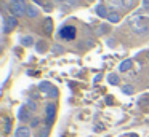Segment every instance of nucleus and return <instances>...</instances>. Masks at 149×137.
Listing matches in <instances>:
<instances>
[{"label": "nucleus", "instance_id": "1", "mask_svg": "<svg viewBox=\"0 0 149 137\" xmlns=\"http://www.w3.org/2000/svg\"><path fill=\"white\" fill-rule=\"evenodd\" d=\"M130 27L135 34L138 35H146L149 32V21L144 16H133L130 19Z\"/></svg>", "mask_w": 149, "mask_h": 137}, {"label": "nucleus", "instance_id": "8", "mask_svg": "<svg viewBox=\"0 0 149 137\" xmlns=\"http://www.w3.org/2000/svg\"><path fill=\"white\" fill-rule=\"evenodd\" d=\"M15 137H31V129L27 126L18 127L16 132H15Z\"/></svg>", "mask_w": 149, "mask_h": 137}, {"label": "nucleus", "instance_id": "22", "mask_svg": "<svg viewBox=\"0 0 149 137\" xmlns=\"http://www.w3.org/2000/svg\"><path fill=\"white\" fill-rule=\"evenodd\" d=\"M45 50H47V45H45V41H39V43H37V51H40V53H43Z\"/></svg>", "mask_w": 149, "mask_h": 137}, {"label": "nucleus", "instance_id": "2", "mask_svg": "<svg viewBox=\"0 0 149 137\" xmlns=\"http://www.w3.org/2000/svg\"><path fill=\"white\" fill-rule=\"evenodd\" d=\"M10 10L13 13V16H23L27 13V6H26V0H11Z\"/></svg>", "mask_w": 149, "mask_h": 137}, {"label": "nucleus", "instance_id": "27", "mask_svg": "<svg viewBox=\"0 0 149 137\" xmlns=\"http://www.w3.org/2000/svg\"><path fill=\"white\" fill-rule=\"evenodd\" d=\"M130 137H138V136H135V134H132V136H130Z\"/></svg>", "mask_w": 149, "mask_h": 137}, {"label": "nucleus", "instance_id": "26", "mask_svg": "<svg viewBox=\"0 0 149 137\" xmlns=\"http://www.w3.org/2000/svg\"><path fill=\"white\" fill-rule=\"evenodd\" d=\"M143 6H144V8H148V6H149V0H143Z\"/></svg>", "mask_w": 149, "mask_h": 137}, {"label": "nucleus", "instance_id": "28", "mask_svg": "<svg viewBox=\"0 0 149 137\" xmlns=\"http://www.w3.org/2000/svg\"><path fill=\"white\" fill-rule=\"evenodd\" d=\"M148 57H149V53H148Z\"/></svg>", "mask_w": 149, "mask_h": 137}, {"label": "nucleus", "instance_id": "9", "mask_svg": "<svg viewBox=\"0 0 149 137\" xmlns=\"http://www.w3.org/2000/svg\"><path fill=\"white\" fill-rule=\"evenodd\" d=\"M31 118V115H29V110H27L26 107H21L19 110H18V120L19 121H27Z\"/></svg>", "mask_w": 149, "mask_h": 137}, {"label": "nucleus", "instance_id": "24", "mask_svg": "<svg viewBox=\"0 0 149 137\" xmlns=\"http://www.w3.org/2000/svg\"><path fill=\"white\" fill-rule=\"evenodd\" d=\"M104 32H107V27H103V25H101V27L98 29V34H104Z\"/></svg>", "mask_w": 149, "mask_h": 137}, {"label": "nucleus", "instance_id": "18", "mask_svg": "<svg viewBox=\"0 0 149 137\" xmlns=\"http://www.w3.org/2000/svg\"><path fill=\"white\" fill-rule=\"evenodd\" d=\"M21 43H23L24 46H31V45L34 43V40H32V37H29V35H27V37H23V38H21Z\"/></svg>", "mask_w": 149, "mask_h": 137}, {"label": "nucleus", "instance_id": "12", "mask_svg": "<svg viewBox=\"0 0 149 137\" xmlns=\"http://www.w3.org/2000/svg\"><path fill=\"white\" fill-rule=\"evenodd\" d=\"M29 18H37L39 16V10L36 8L34 5H27V13H26Z\"/></svg>", "mask_w": 149, "mask_h": 137}, {"label": "nucleus", "instance_id": "13", "mask_svg": "<svg viewBox=\"0 0 149 137\" xmlns=\"http://www.w3.org/2000/svg\"><path fill=\"white\" fill-rule=\"evenodd\" d=\"M107 21L109 22H119L120 21V14L116 11H111L109 14H107Z\"/></svg>", "mask_w": 149, "mask_h": 137}, {"label": "nucleus", "instance_id": "21", "mask_svg": "<svg viewBox=\"0 0 149 137\" xmlns=\"http://www.w3.org/2000/svg\"><path fill=\"white\" fill-rule=\"evenodd\" d=\"M27 108H29V110H32V112H36L37 110V104H36V102H34V101H27Z\"/></svg>", "mask_w": 149, "mask_h": 137}, {"label": "nucleus", "instance_id": "16", "mask_svg": "<svg viewBox=\"0 0 149 137\" xmlns=\"http://www.w3.org/2000/svg\"><path fill=\"white\" fill-rule=\"evenodd\" d=\"M107 81H109L111 85H117V83H119V76H117L116 73H109V75H107Z\"/></svg>", "mask_w": 149, "mask_h": 137}, {"label": "nucleus", "instance_id": "15", "mask_svg": "<svg viewBox=\"0 0 149 137\" xmlns=\"http://www.w3.org/2000/svg\"><path fill=\"white\" fill-rule=\"evenodd\" d=\"M96 13H98V16H101V18H107V10H106V6H103V5H100L96 8Z\"/></svg>", "mask_w": 149, "mask_h": 137}, {"label": "nucleus", "instance_id": "5", "mask_svg": "<svg viewBox=\"0 0 149 137\" xmlns=\"http://www.w3.org/2000/svg\"><path fill=\"white\" fill-rule=\"evenodd\" d=\"M39 89H40V91H43V92H47L48 96H53V97H56V96H58V91H56V88H53V86L50 85L48 81H43V83H40Z\"/></svg>", "mask_w": 149, "mask_h": 137}, {"label": "nucleus", "instance_id": "11", "mask_svg": "<svg viewBox=\"0 0 149 137\" xmlns=\"http://www.w3.org/2000/svg\"><path fill=\"white\" fill-rule=\"evenodd\" d=\"M56 2L59 3V5H63V6H68V8H74V6H77L79 5V0H56Z\"/></svg>", "mask_w": 149, "mask_h": 137}, {"label": "nucleus", "instance_id": "4", "mask_svg": "<svg viewBox=\"0 0 149 137\" xmlns=\"http://www.w3.org/2000/svg\"><path fill=\"white\" fill-rule=\"evenodd\" d=\"M16 25H18L16 18H13V16L7 18V16H5V18H3V27H2V32H3V34H8V32H11L15 27H16Z\"/></svg>", "mask_w": 149, "mask_h": 137}, {"label": "nucleus", "instance_id": "7", "mask_svg": "<svg viewBox=\"0 0 149 137\" xmlns=\"http://www.w3.org/2000/svg\"><path fill=\"white\" fill-rule=\"evenodd\" d=\"M111 6H114V8H128V6H132V0H111Z\"/></svg>", "mask_w": 149, "mask_h": 137}, {"label": "nucleus", "instance_id": "3", "mask_svg": "<svg viewBox=\"0 0 149 137\" xmlns=\"http://www.w3.org/2000/svg\"><path fill=\"white\" fill-rule=\"evenodd\" d=\"M75 34H77V29H75L74 25H64V27H61V30H59V37L64 38V40H74Z\"/></svg>", "mask_w": 149, "mask_h": 137}, {"label": "nucleus", "instance_id": "25", "mask_svg": "<svg viewBox=\"0 0 149 137\" xmlns=\"http://www.w3.org/2000/svg\"><path fill=\"white\" fill-rule=\"evenodd\" d=\"M37 124H39V120H37V118H34V120H32V123H31V126H37Z\"/></svg>", "mask_w": 149, "mask_h": 137}, {"label": "nucleus", "instance_id": "23", "mask_svg": "<svg viewBox=\"0 0 149 137\" xmlns=\"http://www.w3.org/2000/svg\"><path fill=\"white\" fill-rule=\"evenodd\" d=\"M53 51H55V53H61V51H63V48L56 45V46H53Z\"/></svg>", "mask_w": 149, "mask_h": 137}, {"label": "nucleus", "instance_id": "14", "mask_svg": "<svg viewBox=\"0 0 149 137\" xmlns=\"http://www.w3.org/2000/svg\"><path fill=\"white\" fill-rule=\"evenodd\" d=\"M128 69H132V61H130V59L123 61V62L119 65V70H120V72H127Z\"/></svg>", "mask_w": 149, "mask_h": 137}, {"label": "nucleus", "instance_id": "20", "mask_svg": "<svg viewBox=\"0 0 149 137\" xmlns=\"http://www.w3.org/2000/svg\"><path fill=\"white\" fill-rule=\"evenodd\" d=\"M122 92H123V94H133V86L125 85V86L122 88Z\"/></svg>", "mask_w": 149, "mask_h": 137}, {"label": "nucleus", "instance_id": "6", "mask_svg": "<svg viewBox=\"0 0 149 137\" xmlns=\"http://www.w3.org/2000/svg\"><path fill=\"white\" fill-rule=\"evenodd\" d=\"M55 113H56L55 104H48V105H47V116H45L47 126H50V124L53 123V120H55Z\"/></svg>", "mask_w": 149, "mask_h": 137}, {"label": "nucleus", "instance_id": "19", "mask_svg": "<svg viewBox=\"0 0 149 137\" xmlns=\"http://www.w3.org/2000/svg\"><path fill=\"white\" fill-rule=\"evenodd\" d=\"M5 134H8V132H10V131H11V120H10V118H5Z\"/></svg>", "mask_w": 149, "mask_h": 137}, {"label": "nucleus", "instance_id": "17", "mask_svg": "<svg viewBox=\"0 0 149 137\" xmlns=\"http://www.w3.org/2000/svg\"><path fill=\"white\" fill-rule=\"evenodd\" d=\"M36 137H48V127H40V129L37 131Z\"/></svg>", "mask_w": 149, "mask_h": 137}, {"label": "nucleus", "instance_id": "10", "mask_svg": "<svg viewBox=\"0 0 149 137\" xmlns=\"http://www.w3.org/2000/svg\"><path fill=\"white\" fill-rule=\"evenodd\" d=\"M43 30H45L47 35H50L53 32V21H52V18H47L45 19V22H43Z\"/></svg>", "mask_w": 149, "mask_h": 137}]
</instances>
